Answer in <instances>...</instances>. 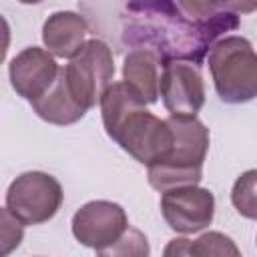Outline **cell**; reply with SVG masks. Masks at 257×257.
<instances>
[{"label": "cell", "instance_id": "obj_15", "mask_svg": "<svg viewBox=\"0 0 257 257\" xmlns=\"http://www.w3.org/2000/svg\"><path fill=\"white\" fill-rule=\"evenodd\" d=\"M96 257H151V245L141 229L128 225V229L112 245L98 249Z\"/></svg>", "mask_w": 257, "mask_h": 257}, {"label": "cell", "instance_id": "obj_13", "mask_svg": "<svg viewBox=\"0 0 257 257\" xmlns=\"http://www.w3.org/2000/svg\"><path fill=\"white\" fill-rule=\"evenodd\" d=\"M32 110L46 122L50 124H58V126H66V124H74L78 122L84 114L86 108H82L70 94L66 80H64V72L60 68L58 80L54 82V86L38 100L30 102Z\"/></svg>", "mask_w": 257, "mask_h": 257}, {"label": "cell", "instance_id": "obj_6", "mask_svg": "<svg viewBox=\"0 0 257 257\" xmlns=\"http://www.w3.org/2000/svg\"><path fill=\"white\" fill-rule=\"evenodd\" d=\"M62 199V187L52 175L28 171L10 183L6 191V209L24 225H40L58 213Z\"/></svg>", "mask_w": 257, "mask_h": 257}, {"label": "cell", "instance_id": "obj_14", "mask_svg": "<svg viewBox=\"0 0 257 257\" xmlns=\"http://www.w3.org/2000/svg\"><path fill=\"white\" fill-rule=\"evenodd\" d=\"M231 203L241 217L257 221V169H249L237 177L231 189Z\"/></svg>", "mask_w": 257, "mask_h": 257}, {"label": "cell", "instance_id": "obj_10", "mask_svg": "<svg viewBox=\"0 0 257 257\" xmlns=\"http://www.w3.org/2000/svg\"><path fill=\"white\" fill-rule=\"evenodd\" d=\"M8 74L16 94L28 102H34L54 86L60 66L48 50L40 46H28L10 60Z\"/></svg>", "mask_w": 257, "mask_h": 257}, {"label": "cell", "instance_id": "obj_5", "mask_svg": "<svg viewBox=\"0 0 257 257\" xmlns=\"http://www.w3.org/2000/svg\"><path fill=\"white\" fill-rule=\"evenodd\" d=\"M62 72L72 98L82 108L88 110L96 106V102L100 104L102 94L112 84V76H114L112 50L106 42L98 38H90L68 60Z\"/></svg>", "mask_w": 257, "mask_h": 257}, {"label": "cell", "instance_id": "obj_11", "mask_svg": "<svg viewBox=\"0 0 257 257\" xmlns=\"http://www.w3.org/2000/svg\"><path fill=\"white\" fill-rule=\"evenodd\" d=\"M86 34L88 24L84 16L70 10L50 14L42 26V42L56 58H72L84 46Z\"/></svg>", "mask_w": 257, "mask_h": 257}, {"label": "cell", "instance_id": "obj_3", "mask_svg": "<svg viewBox=\"0 0 257 257\" xmlns=\"http://www.w3.org/2000/svg\"><path fill=\"white\" fill-rule=\"evenodd\" d=\"M167 122L175 133V145L169 155L149 167V183L161 193L175 187L199 185L209 151V128L199 118L169 116Z\"/></svg>", "mask_w": 257, "mask_h": 257}, {"label": "cell", "instance_id": "obj_2", "mask_svg": "<svg viewBox=\"0 0 257 257\" xmlns=\"http://www.w3.org/2000/svg\"><path fill=\"white\" fill-rule=\"evenodd\" d=\"M100 114L106 135L147 167L169 155L175 145L167 118L147 110V102L126 82H112L106 88L100 98Z\"/></svg>", "mask_w": 257, "mask_h": 257}, {"label": "cell", "instance_id": "obj_4", "mask_svg": "<svg viewBox=\"0 0 257 257\" xmlns=\"http://www.w3.org/2000/svg\"><path fill=\"white\" fill-rule=\"evenodd\" d=\"M209 70L219 98L243 104L257 96V52L243 36H225L209 50Z\"/></svg>", "mask_w": 257, "mask_h": 257}, {"label": "cell", "instance_id": "obj_9", "mask_svg": "<svg viewBox=\"0 0 257 257\" xmlns=\"http://www.w3.org/2000/svg\"><path fill=\"white\" fill-rule=\"evenodd\" d=\"M128 229V217L118 203L88 201L72 217V235L94 251L112 245Z\"/></svg>", "mask_w": 257, "mask_h": 257}, {"label": "cell", "instance_id": "obj_1", "mask_svg": "<svg viewBox=\"0 0 257 257\" xmlns=\"http://www.w3.org/2000/svg\"><path fill=\"white\" fill-rule=\"evenodd\" d=\"M120 36L131 50L153 52L161 66L191 62L201 66L219 36L239 28L231 2H128L120 14Z\"/></svg>", "mask_w": 257, "mask_h": 257}, {"label": "cell", "instance_id": "obj_18", "mask_svg": "<svg viewBox=\"0 0 257 257\" xmlns=\"http://www.w3.org/2000/svg\"><path fill=\"white\" fill-rule=\"evenodd\" d=\"M191 239L187 237H177V239H171L165 249H163V257H193L191 253Z\"/></svg>", "mask_w": 257, "mask_h": 257}, {"label": "cell", "instance_id": "obj_8", "mask_svg": "<svg viewBox=\"0 0 257 257\" xmlns=\"http://www.w3.org/2000/svg\"><path fill=\"white\" fill-rule=\"evenodd\" d=\"M161 213L173 231L199 233L215 217V197L209 189L197 185L175 187L161 195Z\"/></svg>", "mask_w": 257, "mask_h": 257}, {"label": "cell", "instance_id": "obj_17", "mask_svg": "<svg viewBox=\"0 0 257 257\" xmlns=\"http://www.w3.org/2000/svg\"><path fill=\"white\" fill-rule=\"evenodd\" d=\"M2 219V255L8 257L24 237V223H20L6 207L0 211Z\"/></svg>", "mask_w": 257, "mask_h": 257}, {"label": "cell", "instance_id": "obj_12", "mask_svg": "<svg viewBox=\"0 0 257 257\" xmlns=\"http://www.w3.org/2000/svg\"><path fill=\"white\" fill-rule=\"evenodd\" d=\"M159 64L161 60L149 50H128L122 62V82H126L147 104L159 100Z\"/></svg>", "mask_w": 257, "mask_h": 257}, {"label": "cell", "instance_id": "obj_16", "mask_svg": "<svg viewBox=\"0 0 257 257\" xmlns=\"http://www.w3.org/2000/svg\"><path fill=\"white\" fill-rule=\"evenodd\" d=\"M191 253L193 257H243L235 241L221 231L203 233L191 243Z\"/></svg>", "mask_w": 257, "mask_h": 257}, {"label": "cell", "instance_id": "obj_7", "mask_svg": "<svg viewBox=\"0 0 257 257\" xmlns=\"http://www.w3.org/2000/svg\"><path fill=\"white\" fill-rule=\"evenodd\" d=\"M159 96L169 116L197 118L205 104V84L199 66L191 62H167L161 66Z\"/></svg>", "mask_w": 257, "mask_h": 257}]
</instances>
